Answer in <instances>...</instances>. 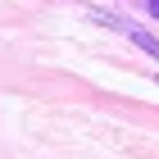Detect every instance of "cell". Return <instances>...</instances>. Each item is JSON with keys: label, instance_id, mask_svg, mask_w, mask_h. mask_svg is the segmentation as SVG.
Here are the masks:
<instances>
[{"label": "cell", "instance_id": "cell-1", "mask_svg": "<svg viewBox=\"0 0 159 159\" xmlns=\"http://www.w3.org/2000/svg\"><path fill=\"white\" fill-rule=\"evenodd\" d=\"M150 14H155V18H159V0H150Z\"/></svg>", "mask_w": 159, "mask_h": 159}]
</instances>
